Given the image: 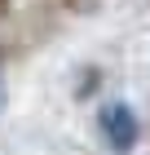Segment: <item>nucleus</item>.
Masks as SVG:
<instances>
[{
	"label": "nucleus",
	"instance_id": "f03ea898",
	"mask_svg": "<svg viewBox=\"0 0 150 155\" xmlns=\"http://www.w3.org/2000/svg\"><path fill=\"white\" fill-rule=\"evenodd\" d=\"M53 9H62V13H75V18H84V13H93L102 0H49Z\"/></svg>",
	"mask_w": 150,
	"mask_h": 155
},
{
	"label": "nucleus",
	"instance_id": "f257e3e1",
	"mask_svg": "<svg viewBox=\"0 0 150 155\" xmlns=\"http://www.w3.org/2000/svg\"><path fill=\"white\" fill-rule=\"evenodd\" d=\"M97 129H102L106 146H110L115 155H128L132 146H137V137H141L137 111L128 107V102H106V107L97 111Z\"/></svg>",
	"mask_w": 150,
	"mask_h": 155
},
{
	"label": "nucleus",
	"instance_id": "20e7f679",
	"mask_svg": "<svg viewBox=\"0 0 150 155\" xmlns=\"http://www.w3.org/2000/svg\"><path fill=\"white\" fill-rule=\"evenodd\" d=\"M0 111H5V80H0Z\"/></svg>",
	"mask_w": 150,
	"mask_h": 155
},
{
	"label": "nucleus",
	"instance_id": "7ed1b4c3",
	"mask_svg": "<svg viewBox=\"0 0 150 155\" xmlns=\"http://www.w3.org/2000/svg\"><path fill=\"white\" fill-rule=\"evenodd\" d=\"M9 13H13V0H0V22H5Z\"/></svg>",
	"mask_w": 150,
	"mask_h": 155
}]
</instances>
